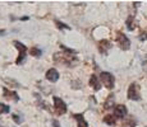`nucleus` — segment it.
I'll use <instances>...</instances> for the list:
<instances>
[{"mask_svg":"<svg viewBox=\"0 0 147 127\" xmlns=\"http://www.w3.org/2000/svg\"><path fill=\"white\" fill-rule=\"evenodd\" d=\"M117 41H118V43H119V46L121 47L123 50H128L129 49V46H131V41L128 39V37H127L124 33H118V36H117Z\"/></svg>","mask_w":147,"mask_h":127,"instance_id":"obj_5","label":"nucleus"},{"mask_svg":"<svg viewBox=\"0 0 147 127\" xmlns=\"http://www.w3.org/2000/svg\"><path fill=\"white\" fill-rule=\"evenodd\" d=\"M9 111H10L9 107L5 106V104H3V103H0V114H3V113H8Z\"/></svg>","mask_w":147,"mask_h":127,"instance_id":"obj_15","label":"nucleus"},{"mask_svg":"<svg viewBox=\"0 0 147 127\" xmlns=\"http://www.w3.org/2000/svg\"><path fill=\"white\" fill-rule=\"evenodd\" d=\"M53 125H54V127H60V125L58 123V121H55V120L53 121Z\"/></svg>","mask_w":147,"mask_h":127,"instance_id":"obj_18","label":"nucleus"},{"mask_svg":"<svg viewBox=\"0 0 147 127\" xmlns=\"http://www.w3.org/2000/svg\"><path fill=\"white\" fill-rule=\"evenodd\" d=\"M114 104V98H113V95H109V98H107V100H106V103H105V109H109V108H111V106Z\"/></svg>","mask_w":147,"mask_h":127,"instance_id":"obj_14","label":"nucleus"},{"mask_svg":"<svg viewBox=\"0 0 147 127\" xmlns=\"http://www.w3.org/2000/svg\"><path fill=\"white\" fill-rule=\"evenodd\" d=\"M13 121H14L16 123H21V122H22L21 116H18V114H13Z\"/></svg>","mask_w":147,"mask_h":127,"instance_id":"obj_17","label":"nucleus"},{"mask_svg":"<svg viewBox=\"0 0 147 127\" xmlns=\"http://www.w3.org/2000/svg\"><path fill=\"white\" fill-rule=\"evenodd\" d=\"M54 104H55V113L56 114L61 116L67 112V104L59 97H54Z\"/></svg>","mask_w":147,"mask_h":127,"instance_id":"obj_3","label":"nucleus"},{"mask_svg":"<svg viewBox=\"0 0 147 127\" xmlns=\"http://www.w3.org/2000/svg\"><path fill=\"white\" fill-rule=\"evenodd\" d=\"M13 43H14V46L17 47V50L19 51V56H18V59H17L16 63H17V65H21L24 61V59H26L27 52H28V49L24 46L23 43H21V42H18V41H14Z\"/></svg>","mask_w":147,"mask_h":127,"instance_id":"obj_1","label":"nucleus"},{"mask_svg":"<svg viewBox=\"0 0 147 127\" xmlns=\"http://www.w3.org/2000/svg\"><path fill=\"white\" fill-rule=\"evenodd\" d=\"M100 80L102 81V84L106 86L107 89H113L114 88V76H113L110 72H106V71H102L100 74Z\"/></svg>","mask_w":147,"mask_h":127,"instance_id":"obj_2","label":"nucleus"},{"mask_svg":"<svg viewBox=\"0 0 147 127\" xmlns=\"http://www.w3.org/2000/svg\"><path fill=\"white\" fill-rule=\"evenodd\" d=\"M4 98H7V99H9V100H14V102L19 100L18 94H17L16 92H10V90L7 88H4Z\"/></svg>","mask_w":147,"mask_h":127,"instance_id":"obj_9","label":"nucleus"},{"mask_svg":"<svg viewBox=\"0 0 147 127\" xmlns=\"http://www.w3.org/2000/svg\"><path fill=\"white\" fill-rule=\"evenodd\" d=\"M111 47V43H110L107 39H102V41H100V43H98V50H100L101 53H104V55H106L107 50Z\"/></svg>","mask_w":147,"mask_h":127,"instance_id":"obj_8","label":"nucleus"},{"mask_svg":"<svg viewBox=\"0 0 147 127\" xmlns=\"http://www.w3.org/2000/svg\"><path fill=\"white\" fill-rule=\"evenodd\" d=\"M30 55L35 56V57H38V56L41 55V51L38 50L37 47H32V49H30Z\"/></svg>","mask_w":147,"mask_h":127,"instance_id":"obj_13","label":"nucleus"},{"mask_svg":"<svg viewBox=\"0 0 147 127\" xmlns=\"http://www.w3.org/2000/svg\"><path fill=\"white\" fill-rule=\"evenodd\" d=\"M104 122L107 123V125H110V126L115 125V116H105Z\"/></svg>","mask_w":147,"mask_h":127,"instance_id":"obj_12","label":"nucleus"},{"mask_svg":"<svg viewBox=\"0 0 147 127\" xmlns=\"http://www.w3.org/2000/svg\"><path fill=\"white\" fill-rule=\"evenodd\" d=\"M46 79L51 83H55V81L59 80V72L56 71L55 69H50L46 71Z\"/></svg>","mask_w":147,"mask_h":127,"instance_id":"obj_6","label":"nucleus"},{"mask_svg":"<svg viewBox=\"0 0 147 127\" xmlns=\"http://www.w3.org/2000/svg\"><path fill=\"white\" fill-rule=\"evenodd\" d=\"M128 98L129 99H133V100H138L140 99V88L136 83L131 84L128 88Z\"/></svg>","mask_w":147,"mask_h":127,"instance_id":"obj_4","label":"nucleus"},{"mask_svg":"<svg viewBox=\"0 0 147 127\" xmlns=\"http://www.w3.org/2000/svg\"><path fill=\"white\" fill-rule=\"evenodd\" d=\"M74 118L78 121V127H88V123L84 121L83 114H74Z\"/></svg>","mask_w":147,"mask_h":127,"instance_id":"obj_11","label":"nucleus"},{"mask_svg":"<svg viewBox=\"0 0 147 127\" xmlns=\"http://www.w3.org/2000/svg\"><path fill=\"white\" fill-rule=\"evenodd\" d=\"M127 114V108H125V106H117L114 108V116L117 118H121V117H124V116Z\"/></svg>","mask_w":147,"mask_h":127,"instance_id":"obj_7","label":"nucleus"},{"mask_svg":"<svg viewBox=\"0 0 147 127\" xmlns=\"http://www.w3.org/2000/svg\"><path fill=\"white\" fill-rule=\"evenodd\" d=\"M90 86H94L95 90H98L101 88L100 83H98V79L96 75H91V78H90Z\"/></svg>","mask_w":147,"mask_h":127,"instance_id":"obj_10","label":"nucleus"},{"mask_svg":"<svg viewBox=\"0 0 147 127\" xmlns=\"http://www.w3.org/2000/svg\"><path fill=\"white\" fill-rule=\"evenodd\" d=\"M55 23H56V25H58L59 28H63V29H70L69 25H67V24L61 23V22H59V21H55Z\"/></svg>","mask_w":147,"mask_h":127,"instance_id":"obj_16","label":"nucleus"}]
</instances>
